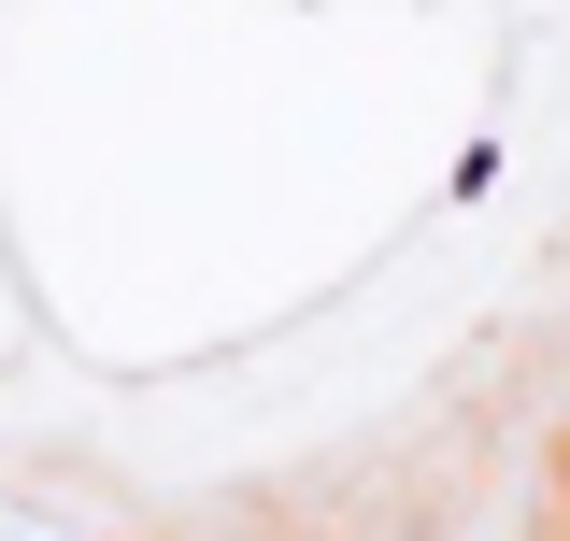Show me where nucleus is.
Returning a JSON list of instances; mask_svg holds the SVG:
<instances>
[{
    "label": "nucleus",
    "instance_id": "f257e3e1",
    "mask_svg": "<svg viewBox=\"0 0 570 541\" xmlns=\"http://www.w3.org/2000/svg\"><path fill=\"white\" fill-rule=\"evenodd\" d=\"M0 541H71L58 513H29V499H0Z\"/></svg>",
    "mask_w": 570,
    "mask_h": 541
}]
</instances>
